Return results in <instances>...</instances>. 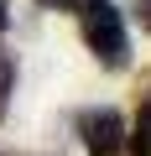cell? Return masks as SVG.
<instances>
[{"label":"cell","instance_id":"cell-7","mask_svg":"<svg viewBox=\"0 0 151 156\" xmlns=\"http://www.w3.org/2000/svg\"><path fill=\"white\" fill-rule=\"evenodd\" d=\"M11 26V11H5V0H0V31H5Z\"/></svg>","mask_w":151,"mask_h":156},{"label":"cell","instance_id":"cell-5","mask_svg":"<svg viewBox=\"0 0 151 156\" xmlns=\"http://www.w3.org/2000/svg\"><path fill=\"white\" fill-rule=\"evenodd\" d=\"M135 16H141V26L151 31V0H135Z\"/></svg>","mask_w":151,"mask_h":156},{"label":"cell","instance_id":"cell-2","mask_svg":"<svg viewBox=\"0 0 151 156\" xmlns=\"http://www.w3.org/2000/svg\"><path fill=\"white\" fill-rule=\"evenodd\" d=\"M84 151L89 156H120L125 151V120H120V109H89L84 115Z\"/></svg>","mask_w":151,"mask_h":156},{"label":"cell","instance_id":"cell-1","mask_svg":"<svg viewBox=\"0 0 151 156\" xmlns=\"http://www.w3.org/2000/svg\"><path fill=\"white\" fill-rule=\"evenodd\" d=\"M84 42L94 47V57L104 68H125V57H130L125 21H120V11L110 5V0H89V11H84Z\"/></svg>","mask_w":151,"mask_h":156},{"label":"cell","instance_id":"cell-4","mask_svg":"<svg viewBox=\"0 0 151 156\" xmlns=\"http://www.w3.org/2000/svg\"><path fill=\"white\" fill-rule=\"evenodd\" d=\"M11 89H16V57L0 47V120H5V109H11Z\"/></svg>","mask_w":151,"mask_h":156},{"label":"cell","instance_id":"cell-6","mask_svg":"<svg viewBox=\"0 0 151 156\" xmlns=\"http://www.w3.org/2000/svg\"><path fill=\"white\" fill-rule=\"evenodd\" d=\"M42 5H47V11H73L78 0H42Z\"/></svg>","mask_w":151,"mask_h":156},{"label":"cell","instance_id":"cell-3","mask_svg":"<svg viewBox=\"0 0 151 156\" xmlns=\"http://www.w3.org/2000/svg\"><path fill=\"white\" fill-rule=\"evenodd\" d=\"M130 156H151V94L141 99V115H135V135H130Z\"/></svg>","mask_w":151,"mask_h":156}]
</instances>
